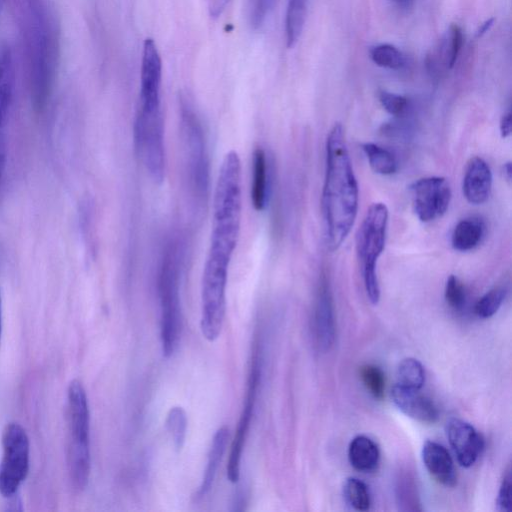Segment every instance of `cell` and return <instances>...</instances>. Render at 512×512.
I'll list each match as a JSON object with an SVG mask.
<instances>
[{"label": "cell", "mask_w": 512, "mask_h": 512, "mask_svg": "<svg viewBox=\"0 0 512 512\" xmlns=\"http://www.w3.org/2000/svg\"><path fill=\"white\" fill-rule=\"evenodd\" d=\"M0 494L16 495L25 481L30 466V441L26 430L17 422L5 425L1 435Z\"/></svg>", "instance_id": "cell-8"}, {"label": "cell", "mask_w": 512, "mask_h": 512, "mask_svg": "<svg viewBox=\"0 0 512 512\" xmlns=\"http://www.w3.org/2000/svg\"><path fill=\"white\" fill-rule=\"evenodd\" d=\"M485 234L483 221L469 217L459 221L451 235L452 247L460 252H466L477 247Z\"/></svg>", "instance_id": "cell-23"}, {"label": "cell", "mask_w": 512, "mask_h": 512, "mask_svg": "<svg viewBox=\"0 0 512 512\" xmlns=\"http://www.w3.org/2000/svg\"><path fill=\"white\" fill-rule=\"evenodd\" d=\"M506 293V289L501 286L490 289L476 302L475 314L483 319L492 317L501 307Z\"/></svg>", "instance_id": "cell-31"}, {"label": "cell", "mask_w": 512, "mask_h": 512, "mask_svg": "<svg viewBox=\"0 0 512 512\" xmlns=\"http://www.w3.org/2000/svg\"><path fill=\"white\" fill-rule=\"evenodd\" d=\"M445 431L459 464L463 467L472 466L484 448L481 434L471 424L458 418L449 419Z\"/></svg>", "instance_id": "cell-13"}, {"label": "cell", "mask_w": 512, "mask_h": 512, "mask_svg": "<svg viewBox=\"0 0 512 512\" xmlns=\"http://www.w3.org/2000/svg\"><path fill=\"white\" fill-rule=\"evenodd\" d=\"M6 164V141L4 129H0V180L2 178Z\"/></svg>", "instance_id": "cell-39"}, {"label": "cell", "mask_w": 512, "mask_h": 512, "mask_svg": "<svg viewBox=\"0 0 512 512\" xmlns=\"http://www.w3.org/2000/svg\"><path fill=\"white\" fill-rule=\"evenodd\" d=\"M20 18L31 102L35 110L42 111L57 74L59 27L46 0H21Z\"/></svg>", "instance_id": "cell-2"}, {"label": "cell", "mask_w": 512, "mask_h": 512, "mask_svg": "<svg viewBox=\"0 0 512 512\" xmlns=\"http://www.w3.org/2000/svg\"><path fill=\"white\" fill-rule=\"evenodd\" d=\"M396 498L400 510L420 511V502L414 478L407 473H402L396 485Z\"/></svg>", "instance_id": "cell-28"}, {"label": "cell", "mask_w": 512, "mask_h": 512, "mask_svg": "<svg viewBox=\"0 0 512 512\" xmlns=\"http://www.w3.org/2000/svg\"><path fill=\"white\" fill-rule=\"evenodd\" d=\"M497 510L508 512L511 508V469L508 467L496 500Z\"/></svg>", "instance_id": "cell-36"}, {"label": "cell", "mask_w": 512, "mask_h": 512, "mask_svg": "<svg viewBox=\"0 0 512 512\" xmlns=\"http://www.w3.org/2000/svg\"><path fill=\"white\" fill-rule=\"evenodd\" d=\"M179 285V251L177 245L170 243L162 259L158 280L161 309L160 338L162 353L166 358L173 355L181 334Z\"/></svg>", "instance_id": "cell-6"}, {"label": "cell", "mask_w": 512, "mask_h": 512, "mask_svg": "<svg viewBox=\"0 0 512 512\" xmlns=\"http://www.w3.org/2000/svg\"><path fill=\"white\" fill-rule=\"evenodd\" d=\"M269 168L265 151L258 147L253 153L251 201L257 211L267 206L269 198Z\"/></svg>", "instance_id": "cell-22"}, {"label": "cell", "mask_w": 512, "mask_h": 512, "mask_svg": "<svg viewBox=\"0 0 512 512\" xmlns=\"http://www.w3.org/2000/svg\"><path fill=\"white\" fill-rule=\"evenodd\" d=\"M393 403L408 417L425 424H433L439 411L433 401L420 393L419 389L394 385L391 390Z\"/></svg>", "instance_id": "cell-15"}, {"label": "cell", "mask_w": 512, "mask_h": 512, "mask_svg": "<svg viewBox=\"0 0 512 512\" xmlns=\"http://www.w3.org/2000/svg\"><path fill=\"white\" fill-rule=\"evenodd\" d=\"M360 378L368 392L375 399H382L385 393V375L376 365L366 364L359 370Z\"/></svg>", "instance_id": "cell-32"}, {"label": "cell", "mask_w": 512, "mask_h": 512, "mask_svg": "<svg viewBox=\"0 0 512 512\" xmlns=\"http://www.w3.org/2000/svg\"><path fill=\"white\" fill-rule=\"evenodd\" d=\"M492 189V172L487 162L475 156L467 162L463 177V195L470 204L487 201Z\"/></svg>", "instance_id": "cell-16"}, {"label": "cell", "mask_w": 512, "mask_h": 512, "mask_svg": "<svg viewBox=\"0 0 512 512\" xmlns=\"http://www.w3.org/2000/svg\"><path fill=\"white\" fill-rule=\"evenodd\" d=\"M417 218L424 223L442 217L451 201V188L446 178L430 176L414 181L409 187Z\"/></svg>", "instance_id": "cell-11"}, {"label": "cell", "mask_w": 512, "mask_h": 512, "mask_svg": "<svg viewBox=\"0 0 512 512\" xmlns=\"http://www.w3.org/2000/svg\"><path fill=\"white\" fill-rule=\"evenodd\" d=\"M504 173L506 175L507 180L511 181V177H512L511 162L505 163V165H504Z\"/></svg>", "instance_id": "cell-41"}, {"label": "cell", "mask_w": 512, "mask_h": 512, "mask_svg": "<svg viewBox=\"0 0 512 512\" xmlns=\"http://www.w3.org/2000/svg\"><path fill=\"white\" fill-rule=\"evenodd\" d=\"M67 466L75 489L86 487L91 467L90 414L85 388L73 379L67 388Z\"/></svg>", "instance_id": "cell-4"}, {"label": "cell", "mask_w": 512, "mask_h": 512, "mask_svg": "<svg viewBox=\"0 0 512 512\" xmlns=\"http://www.w3.org/2000/svg\"><path fill=\"white\" fill-rule=\"evenodd\" d=\"M230 1L231 0H210V5H209L210 16L214 19L219 18L226 10Z\"/></svg>", "instance_id": "cell-37"}, {"label": "cell", "mask_w": 512, "mask_h": 512, "mask_svg": "<svg viewBox=\"0 0 512 512\" xmlns=\"http://www.w3.org/2000/svg\"><path fill=\"white\" fill-rule=\"evenodd\" d=\"M3 1H4V0H0V5H1V3H2Z\"/></svg>", "instance_id": "cell-44"}, {"label": "cell", "mask_w": 512, "mask_h": 512, "mask_svg": "<svg viewBox=\"0 0 512 512\" xmlns=\"http://www.w3.org/2000/svg\"><path fill=\"white\" fill-rule=\"evenodd\" d=\"M259 377V365L257 361L254 360L248 377V387L245 403L239 418L235 436L230 447V454L227 464V478L231 483H237L240 478L242 452L251 425L257 395V387L259 384Z\"/></svg>", "instance_id": "cell-12"}, {"label": "cell", "mask_w": 512, "mask_h": 512, "mask_svg": "<svg viewBox=\"0 0 512 512\" xmlns=\"http://www.w3.org/2000/svg\"><path fill=\"white\" fill-rule=\"evenodd\" d=\"M2 334V301H1V293H0V340Z\"/></svg>", "instance_id": "cell-43"}, {"label": "cell", "mask_w": 512, "mask_h": 512, "mask_svg": "<svg viewBox=\"0 0 512 512\" xmlns=\"http://www.w3.org/2000/svg\"><path fill=\"white\" fill-rule=\"evenodd\" d=\"M241 216V161L238 153L232 150L225 155L218 174L207 258L230 264L239 237Z\"/></svg>", "instance_id": "cell-3"}, {"label": "cell", "mask_w": 512, "mask_h": 512, "mask_svg": "<svg viewBox=\"0 0 512 512\" xmlns=\"http://www.w3.org/2000/svg\"><path fill=\"white\" fill-rule=\"evenodd\" d=\"M422 460L429 474L439 484L446 487L456 485V469L445 447L434 441H426L422 447Z\"/></svg>", "instance_id": "cell-18"}, {"label": "cell", "mask_w": 512, "mask_h": 512, "mask_svg": "<svg viewBox=\"0 0 512 512\" xmlns=\"http://www.w3.org/2000/svg\"><path fill=\"white\" fill-rule=\"evenodd\" d=\"M14 87V60L9 45L0 44V129H4Z\"/></svg>", "instance_id": "cell-20"}, {"label": "cell", "mask_w": 512, "mask_h": 512, "mask_svg": "<svg viewBox=\"0 0 512 512\" xmlns=\"http://www.w3.org/2000/svg\"><path fill=\"white\" fill-rule=\"evenodd\" d=\"M494 24V19L490 18L481 23L476 31V36L481 37L486 34Z\"/></svg>", "instance_id": "cell-40"}, {"label": "cell", "mask_w": 512, "mask_h": 512, "mask_svg": "<svg viewBox=\"0 0 512 512\" xmlns=\"http://www.w3.org/2000/svg\"><path fill=\"white\" fill-rule=\"evenodd\" d=\"M369 55L374 64L390 70H400L406 64V58L402 51L389 43L373 46L369 51Z\"/></svg>", "instance_id": "cell-26"}, {"label": "cell", "mask_w": 512, "mask_h": 512, "mask_svg": "<svg viewBox=\"0 0 512 512\" xmlns=\"http://www.w3.org/2000/svg\"><path fill=\"white\" fill-rule=\"evenodd\" d=\"M229 440V429L227 426L220 427L214 434L211 447L208 453L206 468L196 492L195 498L204 497L212 488L217 471L224 453L227 449Z\"/></svg>", "instance_id": "cell-19"}, {"label": "cell", "mask_w": 512, "mask_h": 512, "mask_svg": "<svg viewBox=\"0 0 512 512\" xmlns=\"http://www.w3.org/2000/svg\"><path fill=\"white\" fill-rule=\"evenodd\" d=\"M248 21L254 30L261 28L271 10L274 7L275 0H247Z\"/></svg>", "instance_id": "cell-33"}, {"label": "cell", "mask_w": 512, "mask_h": 512, "mask_svg": "<svg viewBox=\"0 0 512 512\" xmlns=\"http://www.w3.org/2000/svg\"><path fill=\"white\" fill-rule=\"evenodd\" d=\"M134 143L137 154L152 180L162 182L166 165L162 109H137Z\"/></svg>", "instance_id": "cell-9"}, {"label": "cell", "mask_w": 512, "mask_h": 512, "mask_svg": "<svg viewBox=\"0 0 512 512\" xmlns=\"http://www.w3.org/2000/svg\"><path fill=\"white\" fill-rule=\"evenodd\" d=\"M445 300L454 310H461L466 303V290L463 283L455 275H450L445 284Z\"/></svg>", "instance_id": "cell-34"}, {"label": "cell", "mask_w": 512, "mask_h": 512, "mask_svg": "<svg viewBox=\"0 0 512 512\" xmlns=\"http://www.w3.org/2000/svg\"><path fill=\"white\" fill-rule=\"evenodd\" d=\"M358 200V183L344 129L340 123H335L326 138L321 201L325 242L329 250H337L350 233L357 216Z\"/></svg>", "instance_id": "cell-1"}, {"label": "cell", "mask_w": 512, "mask_h": 512, "mask_svg": "<svg viewBox=\"0 0 512 512\" xmlns=\"http://www.w3.org/2000/svg\"><path fill=\"white\" fill-rule=\"evenodd\" d=\"M308 0H288L285 15V36L288 47H293L301 36Z\"/></svg>", "instance_id": "cell-24"}, {"label": "cell", "mask_w": 512, "mask_h": 512, "mask_svg": "<svg viewBox=\"0 0 512 512\" xmlns=\"http://www.w3.org/2000/svg\"><path fill=\"white\" fill-rule=\"evenodd\" d=\"M395 1L399 6L408 8L412 5L413 0H393Z\"/></svg>", "instance_id": "cell-42"}, {"label": "cell", "mask_w": 512, "mask_h": 512, "mask_svg": "<svg viewBox=\"0 0 512 512\" xmlns=\"http://www.w3.org/2000/svg\"><path fill=\"white\" fill-rule=\"evenodd\" d=\"M343 495L346 502L357 511H367L371 506V495L367 485L353 477L345 480Z\"/></svg>", "instance_id": "cell-27"}, {"label": "cell", "mask_w": 512, "mask_h": 512, "mask_svg": "<svg viewBox=\"0 0 512 512\" xmlns=\"http://www.w3.org/2000/svg\"><path fill=\"white\" fill-rule=\"evenodd\" d=\"M229 267L205 262L201 284V320L203 337L214 342L220 335L226 311V286Z\"/></svg>", "instance_id": "cell-10"}, {"label": "cell", "mask_w": 512, "mask_h": 512, "mask_svg": "<svg viewBox=\"0 0 512 512\" xmlns=\"http://www.w3.org/2000/svg\"><path fill=\"white\" fill-rule=\"evenodd\" d=\"M361 148L375 173L388 176L397 171V160L386 148L371 142L363 143Z\"/></svg>", "instance_id": "cell-25"}, {"label": "cell", "mask_w": 512, "mask_h": 512, "mask_svg": "<svg viewBox=\"0 0 512 512\" xmlns=\"http://www.w3.org/2000/svg\"><path fill=\"white\" fill-rule=\"evenodd\" d=\"M348 459L354 469L368 473L377 468L380 451L372 439L365 435H358L349 444Z\"/></svg>", "instance_id": "cell-21"}, {"label": "cell", "mask_w": 512, "mask_h": 512, "mask_svg": "<svg viewBox=\"0 0 512 512\" xmlns=\"http://www.w3.org/2000/svg\"><path fill=\"white\" fill-rule=\"evenodd\" d=\"M180 114L189 185L196 201L202 203L209 190V158L201 119L187 94L181 95Z\"/></svg>", "instance_id": "cell-7"}, {"label": "cell", "mask_w": 512, "mask_h": 512, "mask_svg": "<svg viewBox=\"0 0 512 512\" xmlns=\"http://www.w3.org/2000/svg\"><path fill=\"white\" fill-rule=\"evenodd\" d=\"M378 98L382 107L392 116L401 117L408 111V99L400 94L381 90Z\"/></svg>", "instance_id": "cell-35"}, {"label": "cell", "mask_w": 512, "mask_h": 512, "mask_svg": "<svg viewBox=\"0 0 512 512\" xmlns=\"http://www.w3.org/2000/svg\"><path fill=\"white\" fill-rule=\"evenodd\" d=\"M464 43L461 27L451 24L444 35L430 49L426 57V67L434 76L451 70L458 59Z\"/></svg>", "instance_id": "cell-14"}, {"label": "cell", "mask_w": 512, "mask_h": 512, "mask_svg": "<svg viewBox=\"0 0 512 512\" xmlns=\"http://www.w3.org/2000/svg\"><path fill=\"white\" fill-rule=\"evenodd\" d=\"M166 428L175 449L180 451L184 446L187 432V415L182 407H171L166 417Z\"/></svg>", "instance_id": "cell-30"}, {"label": "cell", "mask_w": 512, "mask_h": 512, "mask_svg": "<svg viewBox=\"0 0 512 512\" xmlns=\"http://www.w3.org/2000/svg\"><path fill=\"white\" fill-rule=\"evenodd\" d=\"M511 113L507 112L502 115L500 120V133L502 138H507L511 134Z\"/></svg>", "instance_id": "cell-38"}, {"label": "cell", "mask_w": 512, "mask_h": 512, "mask_svg": "<svg viewBox=\"0 0 512 512\" xmlns=\"http://www.w3.org/2000/svg\"><path fill=\"white\" fill-rule=\"evenodd\" d=\"M425 382L423 365L414 358L403 359L397 368V384L413 389H421Z\"/></svg>", "instance_id": "cell-29"}, {"label": "cell", "mask_w": 512, "mask_h": 512, "mask_svg": "<svg viewBox=\"0 0 512 512\" xmlns=\"http://www.w3.org/2000/svg\"><path fill=\"white\" fill-rule=\"evenodd\" d=\"M388 217V208L384 203H373L356 233V253L364 287L369 301L374 305L380 299L377 261L385 247Z\"/></svg>", "instance_id": "cell-5"}, {"label": "cell", "mask_w": 512, "mask_h": 512, "mask_svg": "<svg viewBox=\"0 0 512 512\" xmlns=\"http://www.w3.org/2000/svg\"><path fill=\"white\" fill-rule=\"evenodd\" d=\"M313 327L319 348L323 351L329 350L335 339V318L332 296L325 281L317 293Z\"/></svg>", "instance_id": "cell-17"}]
</instances>
